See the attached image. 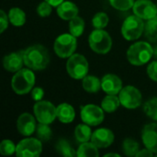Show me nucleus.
<instances>
[{"label":"nucleus","mask_w":157,"mask_h":157,"mask_svg":"<svg viewBox=\"0 0 157 157\" xmlns=\"http://www.w3.org/2000/svg\"><path fill=\"white\" fill-rule=\"evenodd\" d=\"M144 111L146 116L157 121V98H153L144 103Z\"/></svg>","instance_id":"30"},{"label":"nucleus","mask_w":157,"mask_h":157,"mask_svg":"<svg viewBox=\"0 0 157 157\" xmlns=\"http://www.w3.org/2000/svg\"><path fill=\"white\" fill-rule=\"evenodd\" d=\"M77 47L76 37L71 33H63L59 35L53 44V50L60 58H69L72 56Z\"/></svg>","instance_id":"7"},{"label":"nucleus","mask_w":157,"mask_h":157,"mask_svg":"<svg viewBox=\"0 0 157 157\" xmlns=\"http://www.w3.org/2000/svg\"><path fill=\"white\" fill-rule=\"evenodd\" d=\"M144 27L145 23L144 22V19L136 15L129 16L125 18L121 26L122 37L129 41L136 40L144 32Z\"/></svg>","instance_id":"5"},{"label":"nucleus","mask_w":157,"mask_h":157,"mask_svg":"<svg viewBox=\"0 0 157 157\" xmlns=\"http://www.w3.org/2000/svg\"><path fill=\"white\" fill-rule=\"evenodd\" d=\"M82 86L87 93H98L101 89V80L95 75H86L82 79Z\"/></svg>","instance_id":"20"},{"label":"nucleus","mask_w":157,"mask_h":157,"mask_svg":"<svg viewBox=\"0 0 157 157\" xmlns=\"http://www.w3.org/2000/svg\"><path fill=\"white\" fill-rule=\"evenodd\" d=\"M57 119L62 123H71L75 118V110L74 107L68 103H61L56 107Z\"/></svg>","instance_id":"19"},{"label":"nucleus","mask_w":157,"mask_h":157,"mask_svg":"<svg viewBox=\"0 0 157 157\" xmlns=\"http://www.w3.org/2000/svg\"><path fill=\"white\" fill-rule=\"evenodd\" d=\"M156 6H157V5H156Z\"/></svg>","instance_id":"42"},{"label":"nucleus","mask_w":157,"mask_h":157,"mask_svg":"<svg viewBox=\"0 0 157 157\" xmlns=\"http://www.w3.org/2000/svg\"><path fill=\"white\" fill-rule=\"evenodd\" d=\"M142 140L146 148L157 154V123L146 124L142 132Z\"/></svg>","instance_id":"16"},{"label":"nucleus","mask_w":157,"mask_h":157,"mask_svg":"<svg viewBox=\"0 0 157 157\" xmlns=\"http://www.w3.org/2000/svg\"><path fill=\"white\" fill-rule=\"evenodd\" d=\"M89 64L86 58L79 53H74L66 62V71L68 75L75 79L81 80L87 75Z\"/></svg>","instance_id":"6"},{"label":"nucleus","mask_w":157,"mask_h":157,"mask_svg":"<svg viewBox=\"0 0 157 157\" xmlns=\"http://www.w3.org/2000/svg\"><path fill=\"white\" fill-rule=\"evenodd\" d=\"M134 15L144 20H149L157 16V6L151 0H137L132 7Z\"/></svg>","instance_id":"12"},{"label":"nucleus","mask_w":157,"mask_h":157,"mask_svg":"<svg viewBox=\"0 0 157 157\" xmlns=\"http://www.w3.org/2000/svg\"><path fill=\"white\" fill-rule=\"evenodd\" d=\"M114 133L107 128H99L93 132L91 142L98 148H108L114 142Z\"/></svg>","instance_id":"14"},{"label":"nucleus","mask_w":157,"mask_h":157,"mask_svg":"<svg viewBox=\"0 0 157 157\" xmlns=\"http://www.w3.org/2000/svg\"><path fill=\"white\" fill-rule=\"evenodd\" d=\"M9 22L15 27H22L26 22V13L19 7H12L8 11Z\"/></svg>","instance_id":"23"},{"label":"nucleus","mask_w":157,"mask_h":157,"mask_svg":"<svg viewBox=\"0 0 157 157\" xmlns=\"http://www.w3.org/2000/svg\"><path fill=\"white\" fill-rule=\"evenodd\" d=\"M154 57V47L147 41H137L131 45L127 51L129 63L135 66L147 63Z\"/></svg>","instance_id":"2"},{"label":"nucleus","mask_w":157,"mask_h":157,"mask_svg":"<svg viewBox=\"0 0 157 157\" xmlns=\"http://www.w3.org/2000/svg\"><path fill=\"white\" fill-rule=\"evenodd\" d=\"M34 116L40 123L51 124L57 118L56 107L50 101L40 100L34 104L33 107Z\"/></svg>","instance_id":"9"},{"label":"nucleus","mask_w":157,"mask_h":157,"mask_svg":"<svg viewBox=\"0 0 157 157\" xmlns=\"http://www.w3.org/2000/svg\"><path fill=\"white\" fill-rule=\"evenodd\" d=\"M42 152V142L38 138L26 137L17 144L16 155L18 157H38Z\"/></svg>","instance_id":"8"},{"label":"nucleus","mask_w":157,"mask_h":157,"mask_svg":"<svg viewBox=\"0 0 157 157\" xmlns=\"http://www.w3.org/2000/svg\"><path fill=\"white\" fill-rule=\"evenodd\" d=\"M52 6L45 0L40 3L37 6V13L41 17H49L52 14Z\"/></svg>","instance_id":"34"},{"label":"nucleus","mask_w":157,"mask_h":157,"mask_svg":"<svg viewBox=\"0 0 157 157\" xmlns=\"http://www.w3.org/2000/svg\"><path fill=\"white\" fill-rule=\"evenodd\" d=\"M85 30V20L79 17L76 16L75 17L72 18L69 21V32L74 35L75 37L78 38L80 37Z\"/></svg>","instance_id":"26"},{"label":"nucleus","mask_w":157,"mask_h":157,"mask_svg":"<svg viewBox=\"0 0 157 157\" xmlns=\"http://www.w3.org/2000/svg\"><path fill=\"white\" fill-rule=\"evenodd\" d=\"M49 125L50 124L40 123V122H39V124L37 125V129H36L37 138L40 139L41 142H48L52 138V131Z\"/></svg>","instance_id":"29"},{"label":"nucleus","mask_w":157,"mask_h":157,"mask_svg":"<svg viewBox=\"0 0 157 157\" xmlns=\"http://www.w3.org/2000/svg\"><path fill=\"white\" fill-rule=\"evenodd\" d=\"M56 12L59 17L63 20L70 21L72 18L78 16V7L72 1H63L56 7Z\"/></svg>","instance_id":"18"},{"label":"nucleus","mask_w":157,"mask_h":157,"mask_svg":"<svg viewBox=\"0 0 157 157\" xmlns=\"http://www.w3.org/2000/svg\"><path fill=\"white\" fill-rule=\"evenodd\" d=\"M144 33L149 41L157 42V16L145 22Z\"/></svg>","instance_id":"25"},{"label":"nucleus","mask_w":157,"mask_h":157,"mask_svg":"<svg viewBox=\"0 0 157 157\" xmlns=\"http://www.w3.org/2000/svg\"><path fill=\"white\" fill-rule=\"evenodd\" d=\"M140 144L133 139H125L122 143V152L125 155L130 157L136 156L140 151Z\"/></svg>","instance_id":"27"},{"label":"nucleus","mask_w":157,"mask_h":157,"mask_svg":"<svg viewBox=\"0 0 157 157\" xmlns=\"http://www.w3.org/2000/svg\"><path fill=\"white\" fill-rule=\"evenodd\" d=\"M121 106L128 109H135L142 104L143 96L141 91L133 86H124L119 93Z\"/></svg>","instance_id":"10"},{"label":"nucleus","mask_w":157,"mask_h":157,"mask_svg":"<svg viewBox=\"0 0 157 157\" xmlns=\"http://www.w3.org/2000/svg\"><path fill=\"white\" fill-rule=\"evenodd\" d=\"M155 154L151 151V150H149L148 148H144V149H142V150H140L139 152H138V154H137V155L136 157H151L153 156Z\"/></svg>","instance_id":"38"},{"label":"nucleus","mask_w":157,"mask_h":157,"mask_svg":"<svg viewBox=\"0 0 157 157\" xmlns=\"http://www.w3.org/2000/svg\"><path fill=\"white\" fill-rule=\"evenodd\" d=\"M154 57H155L157 60V46L154 48Z\"/></svg>","instance_id":"41"},{"label":"nucleus","mask_w":157,"mask_h":157,"mask_svg":"<svg viewBox=\"0 0 157 157\" xmlns=\"http://www.w3.org/2000/svg\"><path fill=\"white\" fill-rule=\"evenodd\" d=\"M55 149L56 152L63 155V156L66 157H73L76 156V152L74 150V148L71 146V144H69L68 141L64 140V139H60L55 145Z\"/></svg>","instance_id":"28"},{"label":"nucleus","mask_w":157,"mask_h":157,"mask_svg":"<svg viewBox=\"0 0 157 157\" xmlns=\"http://www.w3.org/2000/svg\"><path fill=\"white\" fill-rule=\"evenodd\" d=\"M45 1H47L49 4H51L52 6H55V7H57L60 4H62L64 0H45Z\"/></svg>","instance_id":"39"},{"label":"nucleus","mask_w":157,"mask_h":157,"mask_svg":"<svg viewBox=\"0 0 157 157\" xmlns=\"http://www.w3.org/2000/svg\"><path fill=\"white\" fill-rule=\"evenodd\" d=\"M104 109L101 106H97L95 104H87L81 108V120L84 123L90 126H98L101 124L105 119Z\"/></svg>","instance_id":"11"},{"label":"nucleus","mask_w":157,"mask_h":157,"mask_svg":"<svg viewBox=\"0 0 157 157\" xmlns=\"http://www.w3.org/2000/svg\"><path fill=\"white\" fill-rule=\"evenodd\" d=\"M105 156H116V157H120L121 155L119 154H113V153H109V154H107L105 155Z\"/></svg>","instance_id":"40"},{"label":"nucleus","mask_w":157,"mask_h":157,"mask_svg":"<svg viewBox=\"0 0 157 157\" xmlns=\"http://www.w3.org/2000/svg\"><path fill=\"white\" fill-rule=\"evenodd\" d=\"M17 151V145L8 139L3 140L0 144V154L5 156L12 155L13 154H16Z\"/></svg>","instance_id":"32"},{"label":"nucleus","mask_w":157,"mask_h":157,"mask_svg":"<svg viewBox=\"0 0 157 157\" xmlns=\"http://www.w3.org/2000/svg\"><path fill=\"white\" fill-rule=\"evenodd\" d=\"M121 105V104L120 98L117 97V95H108L107 94V96L101 101V108L107 113L115 112Z\"/></svg>","instance_id":"22"},{"label":"nucleus","mask_w":157,"mask_h":157,"mask_svg":"<svg viewBox=\"0 0 157 157\" xmlns=\"http://www.w3.org/2000/svg\"><path fill=\"white\" fill-rule=\"evenodd\" d=\"M35 74L30 68H22L16 72L11 79V87L17 95H26L34 87Z\"/></svg>","instance_id":"3"},{"label":"nucleus","mask_w":157,"mask_h":157,"mask_svg":"<svg viewBox=\"0 0 157 157\" xmlns=\"http://www.w3.org/2000/svg\"><path fill=\"white\" fill-rule=\"evenodd\" d=\"M122 88L121 79L114 74H107L101 79V89L108 95H118Z\"/></svg>","instance_id":"15"},{"label":"nucleus","mask_w":157,"mask_h":157,"mask_svg":"<svg viewBox=\"0 0 157 157\" xmlns=\"http://www.w3.org/2000/svg\"><path fill=\"white\" fill-rule=\"evenodd\" d=\"M36 120L35 116H32L28 112L20 114L17 121V129L18 132L25 137L32 135L36 132L37 129Z\"/></svg>","instance_id":"13"},{"label":"nucleus","mask_w":157,"mask_h":157,"mask_svg":"<svg viewBox=\"0 0 157 157\" xmlns=\"http://www.w3.org/2000/svg\"><path fill=\"white\" fill-rule=\"evenodd\" d=\"M92 133L90 125L86 123L78 124L75 129V137L78 143L89 142V140H91Z\"/></svg>","instance_id":"24"},{"label":"nucleus","mask_w":157,"mask_h":157,"mask_svg":"<svg viewBox=\"0 0 157 157\" xmlns=\"http://www.w3.org/2000/svg\"><path fill=\"white\" fill-rule=\"evenodd\" d=\"M24 58L23 52H16L6 54L3 59V66L4 68L11 73H16L23 68Z\"/></svg>","instance_id":"17"},{"label":"nucleus","mask_w":157,"mask_h":157,"mask_svg":"<svg viewBox=\"0 0 157 157\" xmlns=\"http://www.w3.org/2000/svg\"><path fill=\"white\" fill-rule=\"evenodd\" d=\"M88 43L91 50L96 53L106 54L111 50L112 39L104 29H95L88 37Z\"/></svg>","instance_id":"4"},{"label":"nucleus","mask_w":157,"mask_h":157,"mask_svg":"<svg viewBox=\"0 0 157 157\" xmlns=\"http://www.w3.org/2000/svg\"><path fill=\"white\" fill-rule=\"evenodd\" d=\"M8 22H9V17L8 15L6 14L4 10L0 11V32L3 33L8 27Z\"/></svg>","instance_id":"36"},{"label":"nucleus","mask_w":157,"mask_h":157,"mask_svg":"<svg viewBox=\"0 0 157 157\" xmlns=\"http://www.w3.org/2000/svg\"><path fill=\"white\" fill-rule=\"evenodd\" d=\"M109 18L107 13L105 12H98L92 18V25L95 29H103L109 24Z\"/></svg>","instance_id":"31"},{"label":"nucleus","mask_w":157,"mask_h":157,"mask_svg":"<svg viewBox=\"0 0 157 157\" xmlns=\"http://www.w3.org/2000/svg\"><path fill=\"white\" fill-rule=\"evenodd\" d=\"M25 65L33 71L44 70L50 63V53L46 47L34 44L23 51Z\"/></svg>","instance_id":"1"},{"label":"nucleus","mask_w":157,"mask_h":157,"mask_svg":"<svg viewBox=\"0 0 157 157\" xmlns=\"http://www.w3.org/2000/svg\"><path fill=\"white\" fill-rule=\"evenodd\" d=\"M110 5L117 10L127 11L133 7L134 0H109Z\"/></svg>","instance_id":"33"},{"label":"nucleus","mask_w":157,"mask_h":157,"mask_svg":"<svg viewBox=\"0 0 157 157\" xmlns=\"http://www.w3.org/2000/svg\"><path fill=\"white\" fill-rule=\"evenodd\" d=\"M147 74L153 81L157 82V60L149 63L147 67Z\"/></svg>","instance_id":"35"},{"label":"nucleus","mask_w":157,"mask_h":157,"mask_svg":"<svg viewBox=\"0 0 157 157\" xmlns=\"http://www.w3.org/2000/svg\"><path fill=\"white\" fill-rule=\"evenodd\" d=\"M76 156L78 157H98L99 156L98 148L91 142L81 143L76 150Z\"/></svg>","instance_id":"21"},{"label":"nucleus","mask_w":157,"mask_h":157,"mask_svg":"<svg viewBox=\"0 0 157 157\" xmlns=\"http://www.w3.org/2000/svg\"><path fill=\"white\" fill-rule=\"evenodd\" d=\"M43 97H44V90L40 86L33 87V89L31 90V98L33 100H35L36 102L42 100Z\"/></svg>","instance_id":"37"}]
</instances>
